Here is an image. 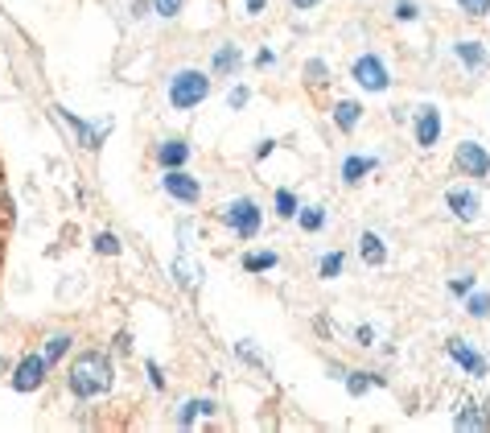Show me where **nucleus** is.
Listing matches in <instances>:
<instances>
[{"mask_svg":"<svg viewBox=\"0 0 490 433\" xmlns=\"http://www.w3.org/2000/svg\"><path fill=\"white\" fill-rule=\"evenodd\" d=\"M112 384H116V368L103 351H83L66 371V389L74 392V400H99L112 392Z\"/></svg>","mask_w":490,"mask_h":433,"instance_id":"1","label":"nucleus"},{"mask_svg":"<svg viewBox=\"0 0 490 433\" xmlns=\"http://www.w3.org/2000/svg\"><path fill=\"white\" fill-rule=\"evenodd\" d=\"M206 95H211V74L198 71V66H181V71L170 79V87H165V100H170L173 112L198 108Z\"/></svg>","mask_w":490,"mask_h":433,"instance_id":"2","label":"nucleus"},{"mask_svg":"<svg viewBox=\"0 0 490 433\" xmlns=\"http://www.w3.org/2000/svg\"><path fill=\"white\" fill-rule=\"evenodd\" d=\"M219 223H227L231 227V235H240V240H256L260 223H264V211H260L256 199L240 194V199H231V202L219 207Z\"/></svg>","mask_w":490,"mask_h":433,"instance_id":"3","label":"nucleus"},{"mask_svg":"<svg viewBox=\"0 0 490 433\" xmlns=\"http://www.w3.org/2000/svg\"><path fill=\"white\" fill-rule=\"evenodd\" d=\"M350 79L358 83L363 91H387L392 87V74H387V63L379 54H363V58H355V66H350Z\"/></svg>","mask_w":490,"mask_h":433,"instance_id":"4","label":"nucleus"},{"mask_svg":"<svg viewBox=\"0 0 490 433\" xmlns=\"http://www.w3.org/2000/svg\"><path fill=\"white\" fill-rule=\"evenodd\" d=\"M161 186H165V194H170L173 202H181V207H198V199H202V182L186 170H165Z\"/></svg>","mask_w":490,"mask_h":433,"instance_id":"5","label":"nucleus"},{"mask_svg":"<svg viewBox=\"0 0 490 433\" xmlns=\"http://www.w3.org/2000/svg\"><path fill=\"white\" fill-rule=\"evenodd\" d=\"M45 376H50V363H45L42 355H25V359L13 368L9 384H13V392H37L45 384Z\"/></svg>","mask_w":490,"mask_h":433,"instance_id":"6","label":"nucleus"},{"mask_svg":"<svg viewBox=\"0 0 490 433\" xmlns=\"http://www.w3.org/2000/svg\"><path fill=\"white\" fill-rule=\"evenodd\" d=\"M412 136H416L420 149H433L441 141V108L437 103H420L412 112Z\"/></svg>","mask_w":490,"mask_h":433,"instance_id":"7","label":"nucleus"},{"mask_svg":"<svg viewBox=\"0 0 490 433\" xmlns=\"http://www.w3.org/2000/svg\"><path fill=\"white\" fill-rule=\"evenodd\" d=\"M454 165L462 170V178H486V173H490V153H486V144H478V141H462V144H457V153H454Z\"/></svg>","mask_w":490,"mask_h":433,"instance_id":"8","label":"nucleus"},{"mask_svg":"<svg viewBox=\"0 0 490 433\" xmlns=\"http://www.w3.org/2000/svg\"><path fill=\"white\" fill-rule=\"evenodd\" d=\"M446 355L466 371V376H474V379L486 376V355L474 351V347L466 343V339H449V343H446Z\"/></svg>","mask_w":490,"mask_h":433,"instance_id":"9","label":"nucleus"},{"mask_svg":"<svg viewBox=\"0 0 490 433\" xmlns=\"http://www.w3.org/2000/svg\"><path fill=\"white\" fill-rule=\"evenodd\" d=\"M446 207L454 219H462V223H474L482 211V199H478V190H466V186H454L446 190Z\"/></svg>","mask_w":490,"mask_h":433,"instance_id":"10","label":"nucleus"},{"mask_svg":"<svg viewBox=\"0 0 490 433\" xmlns=\"http://www.w3.org/2000/svg\"><path fill=\"white\" fill-rule=\"evenodd\" d=\"M157 162H161V170H186V162H190V144L181 141V136H170V141H161V144H157Z\"/></svg>","mask_w":490,"mask_h":433,"instance_id":"11","label":"nucleus"},{"mask_svg":"<svg viewBox=\"0 0 490 433\" xmlns=\"http://www.w3.org/2000/svg\"><path fill=\"white\" fill-rule=\"evenodd\" d=\"M375 170H379V157L350 153V157H342V170H338V178L347 182V186H358V182H363L367 173H375Z\"/></svg>","mask_w":490,"mask_h":433,"instance_id":"12","label":"nucleus"},{"mask_svg":"<svg viewBox=\"0 0 490 433\" xmlns=\"http://www.w3.org/2000/svg\"><path fill=\"white\" fill-rule=\"evenodd\" d=\"M358 256H363V264H371V269H384L387 264V244L379 231H363L358 235Z\"/></svg>","mask_w":490,"mask_h":433,"instance_id":"13","label":"nucleus"},{"mask_svg":"<svg viewBox=\"0 0 490 433\" xmlns=\"http://www.w3.org/2000/svg\"><path fill=\"white\" fill-rule=\"evenodd\" d=\"M54 112H58V120H63V124H71V128H74V136H79V144L87 149V153H95L99 144H103V133H99V128L83 124V120H79V116H71L66 108H54Z\"/></svg>","mask_w":490,"mask_h":433,"instance_id":"14","label":"nucleus"},{"mask_svg":"<svg viewBox=\"0 0 490 433\" xmlns=\"http://www.w3.org/2000/svg\"><path fill=\"white\" fill-rule=\"evenodd\" d=\"M243 66V50L235 42H223V45H214V58H211V71L214 74H235Z\"/></svg>","mask_w":490,"mask_h":433,"instance_id":"15","label":"nucleus"},{"mask_svg":"<svg viewBox=\"0 0 490 433\" xmlns=\"http://www.w3.org/2000/svg\"><path fill=\"white\" fill-rule=\"evenodd\" d=\"M454 425L457 429H490V408L474 405V400H462L454 413Z\"/></svg>","mask_w":490,"mask_h":433,"instance_id":"16","label":"nucleus"},{"mask_svg":"<svg viewBox=\"0 0 490 433\" xmlns=\"http://www.w3.org/2000/svg\"><path fill=\"white\" fill-rule=\"evenodd\" d=\"M342 384H347V392L358 400V397H367L371 389H384L387 379L379 376V371H347V376H342Z\"/></svg>","mask_w":490,"mask_h":433,"instance_id":"17","label":"nucleus"},{"mask_svg":"<svg viewBox=\"0 0 490 433\" xmlns=\"http://www.w3.org/2000/svg\"><path fill=\"white\" fill-rule=\"evenodd\" d=\"M330 116H334V124H338V133H355V128L363 124V103L358 100H338Z\"/></svg>","mask_w":490,"mask_h":433,"instance_id":"18","label":"nucleus"},{"mask_svg":"<svg viewBox=\"0 0 490 433\" xmlns=\"http://www.w3.org/2000/svg\"><path fill=\"white\" fill-rule=\"evenodd\" d=\"M214 413H219V405H214L211 397H194V400H186V405L178 408V425L181 429H190L198 417H214Z\"/></svg>","mask_w":490,"mask_h":433,"instance_id":"19","label":"nucleus"},{"mask_svg":"<svg viewBox=\"0 0 490 433\" xmlns=\"http://www.w3.org/2000/svg\"><path fill=\"white\" fill-rule=\"evenodd\" d=\"M71 347H74V334L71 330H54L50 339H45V347H42V359L54 368V363H63V355L71 351Z\"/></svg>","mask_w":490,"mask_h":433,"instance_id":"20","label":"nucleus"},{"mask_svg":"<svg viewBox=\"0 0 490 433\" xmlns=\"http://www.w3.org/2000/svg\"><path fill=\"white\" fill-rule=\"evenodd\" d=\"M280 264V256L272 252V248H264V252H243V261H240V269L243 272H251V277H256V272H272Z\"/></svg>","mask_w":490,"mask_h":433,"instance_id":"21","label":"nucleus"},{"mask_svg":"<svg viewBox=\"0 0 490 433\" xmlns=\"http://www.w3.org/2000/svg\"><path fill=\"white\" fill-rule=\"evenodd\" d=\"M454 50H457V63H462L466 71H482V66H486V45L482 42H457Z\"/></svg>","mask_w":490,"mask_h":433,"instance_id":"22","label":"nucleus"},{"mask_svg":"<svg viewBox=\"0 0 490 433\" xmlns=\"http://www.w3.org/2000/svg\"><path fill=\"white\" fill-rule=\"evenodd\" d=\"M326 219H330L326 207H301L297 211V223H301V231H309V235H318L321 227H326Z\"/></svg>","mask_w":490,"mask_h":433,"instance_id":"23","label":"nucleus"},{"mask_svg":"<svg viewBox=\"0 0 490 433\" xmlns=\"http://www.w3.org/2000/svg\"><path fill=\"white\" fill-rule=\"evenodd\" d=\"M272 211H277L280 219H297V211H301V202H297V194H293V190H285V186H280L277 194H272Z\"/></svg>","mask_w":490,"mask_h":433,"instance_id":"24","label":"nucleus"},{"mask_svg":"<svg viewBox=\"0 0 490 433\" xmlns=\"http://www.w3.org/2000/svg\"><path fill=\"white\" fill-rule=\"evenodd\" d=\"M342 269H347V256H342V252H326V256L318 261V277H321V280L342 277Z\"/></svg>","mask_w":490,"mask_h":433,"instance_id":"25","label":"nucleus"},{"mask_svg":"<svg viewBox=\"0 0 490 433\" xmlns=\"http://www.w3.org/2000/svg\"><path fill=\"white\" fill-rule=\"evenodd\" d=\"M173 277H178V285H181V289H194L198 280H202V269H194V264H190L186 256H178V261H173Z\"/></svg>","mask_w":490,"mask_h":433,"instance_id":"26","label":"nucleus"},{"mask_svg":"<svg viewBox=\"0 0 490 433\" xmlns=\"http://www.w3.org/2000/svg\"><path fill=\"white\" fill-rule=\"evenodd\" d=\"M466 314L470 318H490V293H466Z\"/></svg>","mask_w":490,"mask_h":433,"instance_id":"27","label":"nucleus"},{"mask_svg":"<svg viewBox=\"0 0 490 433\" xmlns=\"http://www.w3.org/2000/svg\"><path fill=\"white\" fill-rule=\"evenodd\" d=\"M305 83H309V87H321V83H330V66L321 63V58H309V63H305Z\"/></svg>","mask_w":490,"mask_h":433,"instance_id":"28","label":"nucleus"},{"mask_svg":"<svg viewBox=\"0 0 490 433\" xmlns=\"http://www.w3.org/2000/svg\"><path fill=\"white\" fill-rule=\"evenodd\" d=\"M91 248H95L99 256H120V240H116L112 231H99V235H95V244H91Z\"/></svg>","mask_w":490,"mask_h":433,"instance_id":"29","label":"nucleus"},{"mask_svg":"<svg viewBox=\"0 0 490 433\" xmlns=\"http://www.w3.org/2000/svg\"><path fill=\"white\" fill-rule=\"evenodd\" d=\"M392 17H396V21H416V17H420V5H416V0H396V5H392Z\"/></svg>","mask_w":490,"mask_h":433,"instance_id":"30","label":"nucleus"},{"mask_svg":"<svg viewBox=\"0 0 490 433\" xmlns=\"http://www.w3.org/2000/svg\"><path fill=\"white\" fill-rule=\"evenodd\" d=\"M235 355H240V359H248L251 368H260V371L268 368V359H264V355H256V351H251V343H248V339H243V343H235Z\"/></svg>","mask_w":490,"mask_h":433,"instance_id":"31","label":"nucleus"},{"mask_svg":"<svg viewBox=\"0 0 490 433\" xmlns=\"http://www.w3.org/2000/svg\"><path fill=\"white\" fill-rule=\"evenodd\" d=\"M181 5H186V0H152V13H157V17H178L181 13Z\"/></svg>","mask_w":490,"mask_h":433,"instance_id":"32","label":"nucleus"},{"mask_svg":"<svg viewBox=\"0 0 490 433\" xmlns=\"http://www.w3.org/2000/svg\"><path fill=\"white\" fill-rule=\"evenodd\" d=\"M449 293H454V298H466V293H474V272H462V277L449 280Z\"/></svg>","mask_w":490,"mask_h":433,"instance_id":"33","label":"nucleus"},{"mask_svg":"<svg viewBox=\"0 0 490 433\" xmlns=\"http://www.w3.org/2000/svg\"><path fill=\"white\" fill-rule=\"evenodd\" d=\"M457 5H462L466 17H486L490 13V0H457Z\"/></svg>","mask_w":490,"mask_h":433,"instance_id":"34","label":"nucleus"},{"mask_svg":"<svg viewBox=\"0 0 490 433\" xmlns=\"http://www.w3.org/2000/svg\"><path fill=\"white\" fill-rule=\"evenodd\" d=\"M248 100H251V91H248V87H235L231 95H227V108L240 112V108H248Z\"/></svg>","mask_w":490,"mask_h":433,"instance_id":"35","label":"nucleus"},{"mask_svg":"<svg viewBox=\"0 0 490 433\" xmlns=\"http://www.w3.org/2000/svg\"><path fill=\"white\" fill-rule=\"evenodd\" d=\"M144 371H149V384H152V389H165V376H161V363L157 359H144Z\"/></svg>","mask_w":490,"mask_h":433,"instance_id":"36","label":"nucleus"},{"mask_svg":"<svg viewBox=\"0 0 490 433\" xmlns=\"http://www.w3.org/2000/svg\"><path fill=\"white\" fill-rule=\"evenodd\" d=\"M355 339H358V347H371L375 343V326H358Z\"/></svg>","mask_w":490,"mask_h":433,"instance_id":"37","label":"nucleus"},{"mask_svg":"<svg viewBox=\"0 0 490 433\" xmlns=\"http://www.w3.org/2000/svg\"><path fill=\"white\" fill-rule=\"evenodd\" d=\"M243 9H248V17H260L268 9V0H243Z\"/></svg>","mask_w":490,"mask_h":433,"instance_id":"38","label":"nucleus"},{"mask_svg":"<svg viewBox=\"0 0 490 433\" xmlns=\"http://www.w3.org/2000/svg\"><path fill=\"white\" fill-rule=\"evenodd\" d=\"M272 149H277V141H260V144H256V162H264Z\"/></svg>","mask_w":490,"mask_h":433,"instance_id":"39","label":"nucleus"},{"mask_svg":"<svg viewBox=\"0 0 490 433\" xmlns=\"http://www.w3.org/2000/svg\"><path fill=\"white\" fill-rule=\"evenodd\" d=\"M272 63H277V54H272V50H260V54H256V66H260V71H264V66H272Z\"/></svg>","mask_w":490,"mask_h":433,"instance_id":"40","label":"nucleus"},{"mask_svg":"<svg viewBox=\"0 0 490 433\" xmlns=\"http://www.w3.org/2000/svg\"><path fill=\"white\" fill-rule=\"evenodd\" d=\"M321 0H293V9H318Z\"/></svg>","mask_w":490,"mask_h":433,"instance_id":"41","label":"nucleus"},{"mask_svg":"<svg viewBox=\"0 0 490 433\" xmlns=\"http://www.w3.org/2000/svg\"><path fill=\"white\" fill-rule=\"evenodd\" d=\"M5 371H9V359H5V355H0V376H5Z\"/></svg>","mask_w":490,"mask_h":433,"instance_id":"42","label":"nucleus"}]
</instances>
